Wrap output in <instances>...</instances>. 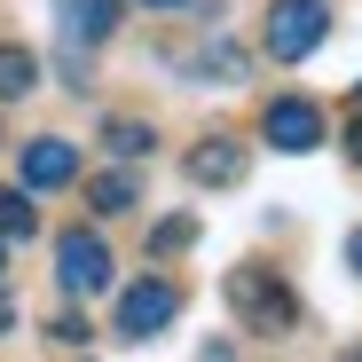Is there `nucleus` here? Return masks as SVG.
I'll return each instance as SVG.
<instances>
[{
  "instance_id": "nucleus-15",
  "label": "nucleus",
  "mask_w": 362,
  "mask_h": 362,
  "mask_svg": "<svg viewBox=\"0 0 362 362\" xmlns=\"http://www.w3.org/2000/svg\"><path fill=\"white\" fill-rule=\"evenodd\" d=\"M47 339H55V346H87L95 331H87V315H79V308H64V315L47 323Z\"/></svg>"
},
{
  "instance_id": "nucleus-12",
  "label": "nucleus",
  "mask_w": 362,
  "mask_h": 362,
  "mask_svg": "<svg viewBox=\"0 0 362 362\" xmlns=\"http://www.w3.org/2000/svg\"><path fill=\"white\" fill-rule=\"evenodd\" d=\"M103 142H110V158H150V118H110V127H103Z\"/></svg>"
},
{
  "instance_id": "nucleus-14",
  "label": "nucleus",
  "mask_w": 362,
  "mask_h": 362,
  "mask_svg": "<svg viewBox=\"0 0 362 362\" xmlns=\"http://www.w3.org/2000/svg\"><path fill=\"white\" fill-rule=\"evenodd\" d=\"M189 245H197V221L189 213H173V221L150 228V252H189Z\"/></svg>"
},
{
  "instance_id": "nucleus-20",
  "label": "nucleus",
  "mask_w": 362,
  "mask_h": 362,
  "mask_svg": "<svg viewBox=\"0 0 362 362\" xmlns=\"http://www.w3.org/2000/svg\"><path fill=\"white\" fill-rule=\"evenodd\" d=\"M0 276H8V236H0Z\"/></svg>"
},
{
  "instance_id": "nucleus-4",
  "label": "nucleus",
  "mask_w": 362,
  "mask_h": 362,
  "mask_svg": "<svg viewBox=\"0 0 362 362\" xmlns=\"http://www.w3.org/2000/svg\"><path fill=\"white\" fill-rule=\"evenodd\" d=\"M173 315H181V284H165V276H142L118 291V339H158Z\"/></svg>"
},
{
  "instance_id": "nucleus-3",
  "label": "nucleus",
  "mask_w": 362,
  "mask_h": 362,
  "mask_svg": "<svg viewBox=\"0 0 362 362\" xmlns=\"http://www.w3.org/2000/svg\"><path fill=\"white\" fill-rule=\"evenodd\" d=\"M55 284H64L71 299L110 291V245L95 228H64V236H55Z\"/></svg>"
},
{
  "instance_id": "nucleus-7",
  "label": "nucleus",
  "mask_w": 362,
  "mask_h": 362,
  "mask_svg": "<svg viewBox=\"0 0 362 362\" xmlns=\"http://www.w3.org/2000/svg\"><path fill=\"white\" fill-rule=\"evenodd\" d=\"M71 181H79V150L64 134L24 142V189H71Z\"/></svg>"
},
{
  "instance_id": "nucleus-2",
  "label": "nucleus",
  "mask_w": 362,
  "mask_h": 362,
  "mask_svg": "<svg viewBox=\"0 0 362 362\" xmlns=\"http://www.w3.org/2000/svg\"><path fill=\"white\" fill-rule=\"evenodd\" d=\"M260 40H268V55H276V64H308V55L331 40V8H323V0H276Z\"/></svg>"
},
{
  "instance_id": "nucleus-16",
  "label": "nucleus",
  "mask_w": 362,
  "mask_h": 362,
  "mask_svg": "<svg viewBox=\"0 0 362 362\" xmlns=\"http://www.w3.org/2000/svg\"><path fill=\"white\" fill-rule=\"evenodd\" d=\"M346 268H354V276H362V228H354V236H346Z\"/></svg>"
},
{
  "instance_id": "nucleus-17",
  "label": "nucleus",
  "mask_w": 362,
  "mask_h": 362,
  "mask_svg": "<svg viewBox=\"0 0 362 362\" xmlns=\"http://www.w3.org/2000/svg\"><path fill=\"white\" fill-rule=\"evenodd\" d=\"M346 158L362 165V118H354V127H346Z\"/></svg>"
},
{
  "instance_id": "nucleus-1",
  "label": "nucleus",
  "mask_w": 362,
  "mask_h": 362,
  "mask_svg": "<svg viewBox=\"0 0 362 362\" xmlns=\"http://www.w3.org/2000/svg\"><path fill=\"white\" fill-rule=\"evenodd\" d=\"M228 308L245 315L260 339H284L299 323V299H291V284L276 268H228Z\"/></svg>"
},
{
  "instance_id": "nucleus-19",
  "label": "nucleus",
  "mask_w": 362,
  "mask_h": 362,
  "mask_svg": "<svg viewBox=\"0 0 362 362\" xmlns=\"http://www.w3.org/2000/svg\"><path fill=\"white\" fill-rule=\"evenodd\" d=\"M134 8H150V16H158V8H189V0H134Z\"/></svg>"
},
{
  "instance_id": "nucleus-10",
  "label": "nucleus",
  "mask_w": 362,
  "mask_h": 362,
  "mask_svg": "<svg viewBox=\"0 0 362 362\" xmlns=\"http://www.w3.org/2000/svg\"><path fill=\"white\" fill-rule=\"evenodd\" d=\"M40 87V64H32V47H0V103H24Z\"/></svg>"
},
{
  "instance_id": "nucleus-9",
  "label": "nucleus",
  "mask_w": 362,
  "mask_h": 362,
  "mask_svg": "<svg viewBox=\"0 0 362 362\" xmlns=\"http://www.w3.org/2000/svg\"><path fill=\"white\" fill-rule=\"evenodd\" d=\"M87 205H95V213H134L142 189H134V173H95V181H87Z\"/></svg>"
},
{
  "instance_id": "nucleus-21",
  "label": "nucleus",
  "mask_w": 362,
  "mask_h": 362,
  "mask_svg": "<svg viewBox=\"0 0 362 362\" xmlns=\"http://www.w3.org/2000/svg\"><path fill=\"white\" fill-rule=\"evenodd\" d=\"M346 362H362V346H354V354H346Z\"/></svg>"
},
{
  "instance_id": "nucleus-8",
  "label": "nucleus",
  "mask_w": 362,
  "mask_h": 362,
  "mask_svg": "<svg viewBox=\"0 0 362 362\" xmlns=\"http://www.w3.org/2000/svg\"><path fill=\"white\" fill-rule=\"evenodd\" d=\"M118 8H127V0H55V24H64L71 47H103L110 24H118Z\"/></svg>"
},
{
  "instance_id": "nucleus-18",
  "label": "nucleus",
  "mask_w": 362,
  "mask_h": 362,
  "mask_svg": "<svg viewBox=\"0 0 362 362\" xmlns=\"http://www.w3.org/2000/svg\"><path fill=\"white\" fill-rule=\"evenodd\" d=\"M16 331V308H8V291H0V339H8Z\"/></svg>"
},
{
  "instance_id": "nucleus-6",
  "label": "nucleus",
  "mask_w": 362,
  "mask_h": 362,
  "mask_svg": "<svg viewBox=\"0 0 362 362\" xmlns=\"http://www.w3.org/2000/svg\"><path fill=\"white\" fill-rule=\"evenodd\" d=\"M245 165H252V150L236 142V134H205V142L189 150V181H197V189H236Z\"/></svg>"
},
{
  "instance_id": "nucleus-13",
  "label": "nucleus",
  "mask_w": 362,
  "mask_h": 362,
  "mask_svg": "<svg viewBox=\"0 0 362 362\" xmlns=\"http://www.w3.org/2000/svg\"><path fill=\"white\" fill-rule=\"evenodd\" d=\"M32 228H40V213H32V189H0V236L16 245V236H32Z\"/></svg>"
},
{
  "instance_id": "nucleus-22",
  "label": "nucleus",
  "mask_w": 362,
  "mask_h": 362,
  "mask_svg": "<svg viewBox=\"0 0 362 362\" xmlns=\"http://www.w3.org/2000/svg\"><path fill=\"white\" fill-rule=\"evenodd\" d=\"M354 103H362V79H354Z\"/></svg>"
},
{
  "instance_id": "nucleus-11",
  "label": "nucleus",
  "mask_w": 362,
  "mask_h": 362,
  "mask_svg": "<svg viewBox=\"0 0 362 362\" xmlns=\"http://www.w3.org/2000/svg\"><path fill=\"white\" fill-rule=\"evenodd\" d=\"M189 71H197V79H213V87H236V79H245V55H236L228 40H213V47H197V55H189Z\"/></svg>"
},
{
  "instance_id": "nucleus-5",
  "label": "nucleus",
  "mask_w": 362,
  "mask_h": 362,
  "mask_svg": "<svg viewBox=\"0 0 362 362\" xmlns=\"http://www.w3.org/2000/svg\"><path fill=\"white\" fill-rule=\"evenodd\" d=\"M260 134H268L284 158H308V150L323 142V110H315L308 95H276V103L260 110Z\"/></svg>"
}]
</instances>
